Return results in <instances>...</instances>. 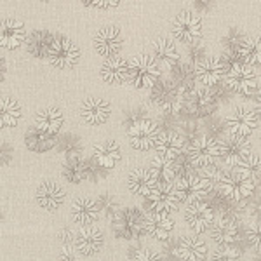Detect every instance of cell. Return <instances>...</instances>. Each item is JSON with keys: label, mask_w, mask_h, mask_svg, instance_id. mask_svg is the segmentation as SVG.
I'll list each match as a JSON object with an SVG mask.
<instances>
[{"label": "cell", "mask_w": 261, "mask_h": 261, "mask_svg": "<svg viewBox=\"0 0 261 261\" xmlns=\"http://www.w3.org/2000/svg\"><path fill=\"white\" fill-rule=\"evenodd\" d=\"M204 60H207V56H205V45L200 44V42L192 44L188 47V61L193 63V65H199Z\"/></svg>", "instance_id": "52"}, {"label": "cell", "mask_w": 261, "mask_h": 261, "mask_svg": "<svg viewBox=\"0 0 261 261\" xmlns=\"http://www.w3.org/2000/svg\"><path fill=\"white\" fill-rule=\"evenodd\" d=\"M124 45V37L117 27H105L96 33L94 37V47L103 58L110 60L119 54V50Z\"/></svg>", "instance_id": "12"}, {"label": "cell", "mask_w": 261, "mask_h": 261, "mask_svg": "<svg viewBox=\"0 0 261 261\" xmlns=\"http://www.w3.org/2000/svg\"><path fill=\"white\" fill-rule=\"evenodd\" d=\"M28 35L24 24L18 19H4L2 30H0V45L7 50L18 49L23 42H27Z\"/></svg>", "instance_id": "17"}, {"label": "cell", "mask_w": 261, "mask_h": 261, "mask_svg": "<svg viewBox=\"0 0 261 261\" xmlns=\"http://www.w3.org/2000/svg\"><path fill=\"white\" fill-rule=\"evenodd\" d=\"M172 32H174L176 39L185 42V44H197L202 37V21L193 12L183 11L174 18Z\"/></svg>", "instance_id": "8"}, {"label": "cell", "mask_w": 261, "mask_h": 261, "mask_svg": "<svg viewBox=\"0 0 261 261\" xmlns=\"http://www.w3.org/2000/svg\"><path fill=\"white\" fill-rule=\"evenodd\" d=\"M159 138H161V129H159L157 122L143 120L129 129L130 145H133V148L140 151H148L155 148L159 143Z\"/></svg>", "instance_id": "9"}, {"label": "cell", "mask_w": 261, "mask_h": 261, "mask_svg": "<svg viewBox=\"0 0 261 261\" xmlns=\"http://www.w3.org/2000/svg\"><path fill=\"white\" fill-rule=\"evenodd\" d=\"M237 172H241L242 176H246L252 183L258 181L261 178V155L259 153L247 155V157L237 166Z\"/></svg>", "instance_id": "36"}, {"label": "cell", "mask_w": 261, "mask_h": 261, "mask_svg": "<svg viewBox=\"0 0 261 261\" xmlns=\"http://www.w3.org/2000/svg\"><path fill=\"white\" fill-rule=\"evenodd\" d=\"M259 141H261V134H259Z\"/></svg>", "instance_id": "62"}, {"label": "cell", "mask_w": 261, "mask_h": 261, "mask_svg": "<svg viewBox=\"0 0 261 261\" xmlns=\"http://www.w3.org/2000/svg\"><path fill=\"white\" fill-rule=\"evenodd\" d=\"M63 113L58 110V108H44V110L39 112L35 119V124L42 133L49 134V136H54L58 134L63 127Z\"/></svg>", "instance_id": "29"}, {"label": "cell", "mask_w": 261, "mask_h": 261, "mask_svg": "<svg viewBox=\"0 0 261 261\" xmlns=\"http://www.w3.org/2000/svg\"><path fill=\"white\" fill-rule=\"evenodd\" d=\"M21 119V108L14 99L4 98L0 103V124L2 127H12Z\"/></svg>", "instance_id": "34"}, {"label": "cell", "mask_w": 261, "mask_h": 261, "mask_svg": "<svg viewBox=\"0 0 261 261\" xmlns=\"http://www.w3.org/2000/svg\"><path fill=\"white\" fill-rule=\"evenodd\" d=\"M161 254L164 261H183V258H181V254H179L178 241H174V239H169V241L164 242Z\"/></svg>", "instance_id": "49"}, {"label": "cell", "mask_w": 261, "mask_h": 261, "mask_svg": "<svg viewBox=\"0 0 261 261\" xmlns=\"http://www.w3.org/2000/svg\"><path fill=\"white\" fill-rule=\"evenodd\" d=\"M161 66L148 54H140L129 63V82L138 89L153 87L161 81Z\"/></svg>", "instance_id": "2"}, {"label": "cell", "mask_w": 261, "mask_h": 261, "mask_svg": "<svg viewBox=\"0 0 261 261\" xmlns=\"http://www.w3.org/2000/svg\"><path fill=\"white\" fill-rule=\"evenodd\" d=\"M181 124V117L176 115V113H169V112H162V115L159 117V129L166 133H178V127Z\"/></svg>", "instance_id": "45"}, {"label": "cell", "mask_w": 261, "mask_h": 261, "mask_svg": "<svg viewBox=\"0 0 261 261\" xmlns=\"http://www.w3.org/2000/svg\"><path fill=\"white\" fill-rule=\"evenodd\" d=\"M113 233L125 241H140L146 233V216L138 207L122 209L113 220Z\"/></svg>", "instance_id": "1"}, {"label": "cell", "mask_w": 261, "mask_h": 261, "mask_svg": "<svg viewBox=\"0 0 261 261\" xmlns=\"http://www.w3.org/2000/svg\"><path fill=\"white\" fill-rule=\"evenodd\" d=\"M209 192H211V188L204 183V179L199 174L185 176V178H179V181L176 183V193H178L179 200L187 202L188 205L202 200Z\"/></svg>", "instance_id": "11"}, {"label": "cell", "mask_w": 261, "mask_h": 261, "mask_svg": "<svg viewBox=\"0 0 261 261\" xmlns=\"http://www.w3.org/2000/svg\"><path fill=\"white\" fill-rule=\"evenodd\" d=\"M178 247L183 261H204L207 258V244L197 235H183V237H179Z\"/></svg>", "instance_id": "21"}, {"label": "cell", "mask_w": 261, "mask_h": 261, "mask_svg": "<svg viewBox=\"0 0 261 261\" xmlns=\"http://www.w3.org/2000/svg\"><path fill=\"white\" fill-rule=\"evenodd\" d=\"M185 221L195 233L213 228L214 225V211L205 204L204 200H199L195 204L188 205L187 213H185Z\"/></svg>", "instance_id": "13"}, {"label": "cell", "mask_w": 261, "mask_h": 261, "mask_svg": "<svg viewBox=\"0 0 261 261\" xmlns=\"http://www.w3.org/2000/svg\"><path fill=\"white\" fill-rule=\"evenodd\" d=\"M193 7H195L197 11H202V12H207L211 11L214 7L213 2H200V0H197V2H193Z\"/></svg>", "instance_id": "58"}, {"label": "cell", "mask_w": 261, "mask_h": 261, "mask_svg": "<svg viewBox=\"0 0 261 261\" xmlns=\"http://www.w3.org/2000/svg\"><path fill=\"white\" fill-rule=\"evenodd\" d=\"M244 42H246V37H244L241 28H230V30L226 32V35L223 37L221 44H223L225 53H230V50H241Z\"/></svg>", "instance_id": "43"}, {"label": "cell", "mask_w": 261, "mask_h": 261, "mask_svg": "<svg viewBox=\"0 0 261 261\" xmlns=\"http://www.w3.org/2000/svg\"><path fill=\"white\" fill-rule=\"evenodd\" d=\"M188 155L197 167L204 169V167L216 164L218 159H221V143L211 136L202 134L199 140H195L190 145Z\"/></svg>", "instance_id": "5"}, {"label": "cell", "mask_w": 261, "mask_h": 261, "mask_svg": "<svg viewBox=\"0 0 261 261\" xmlns=\"http://www.w3.org/2000/svg\"><path fill=\"white\" fill-rule=\"evenodd\" d=\"M133 261H164V258L162 254H159V252L151 249H143Z\"/></svg>", "instance_id": "55"}, {"label": "cell", "mask_w": 261, "mask_h": 261, "mask_svg": "<svg viewBox=\"0 0 261 261\" xmlns=\"http://www.w3.org/2000/svg\"><path fill=\"white\" fill-rule=\"evenodd\" d=\"M218 192L233 202H242L254 193V183L241 172H226L218 187Z\"/></svg>", "instance_id": "7"}, {"label": "cell", "mask_w": 261, "mask_h": 261, "mask_svg": "<svg viewBox=\"0 0 261 261\" xmlns=\"http://www.w3.org/2000/svg\"><path fill=\"white\" fill-rule=\"evenodd\" d=\"M49 60L56 68L66 70L75 66L81 60V49L79 45H75L70 39L63 35L54 37L53 44L49 49Z\"/></svg>", "instance_id": "4"}, {"label": "cell", "mask_w": 261, "mask_h": 261, "mask_svg": "<svg viewBox=\"0 0 261 261\" xmlns=\"http://www.w3.org/2000/svg\"><path fill=\"white\" fill-rule=\"evenodd\" d=\"M195 73L197 81L207 87L216 86L218 82H221V77L226 75L220 58H207L199 65H195Z\"/></svg>", "instance_id": "19"}, {"label": "cell", "mask_w": 261, "mask_h": 261, "mask_svg": "<svg viewBox=\"0 0 261 261\" xmlns=\"http://www.w3.org/2000/svg\"><path fill=\"white\" fill-rule=\"evenodd\" d=\"M84 169H86V179L92 181V183H98V181L105 179V176H107L105 167H101L94 159L92 161H84Z\"/></svg>", "instance_id": "47"}, {"label": "cell", "mask_w": 261, "mask_h": 261, "mask_svg": "<svg viewBox=\"0 0 261 261\" xmlns=\"http://www.w3.org/2000/svg\"><path fill=\"white\" fill-rule=\"evenodd\" d=\"M242 60L247 66H254L261 65V39L256 37H249L244 42V45L241 47Z\"/></svg>", "instance_id": "37"}, {"label": "cell", "mask_w": 261, "mask_h": 261, "mask_svg": "<svg viewBox=\"0 0 261 261\" xmlns=\"http://www.w3.org/2000/svg\"><path fill=\"white\" fill-rule=\"evenodd\" d=\"M63 176L70 181V183H81L86 179V169H84V161L81 155H73L68 157L63 164Z\"/></svg>", "instance_id": "35"}, {"label": "cell", "mask_w": 261, "mask_h": 261, "mask_svg": "<svg viewBox=\"0 0 261 261\" xmlns=\"http://www.w3.org/2000/svg\"><path fill=\"white\" fill-rule=\"evenodd\" d=\"M151 53H153V60L161 63L162 66L172 68L174 65L179 63V50L178 45L171 39H157L151 45Z\"/></svg>", "instance_id": "25"}, {"label": "cell", "mask_w": 261, "mask_h": 261, "mask_svg": "<svg viewBox=\"0 0 261 261\" xmlns=\"http://www.w3.org/2000/svg\"><path fill=\"white\" fill-rule=\"evenodd\" d=\"M105 237L103 231L98 228H92V226H86L77 233V249L82 252V254L89 256V254H96L101 247H103Z\"/></svg>", "instance_id": "27"}, {"label": "cell", "mask_w": 261, "mask_h": 261, "mask_svg": "<svg viewBox=\"0 0 261 261\" xmlns=\"http://www.w3.org/2000/svg\"><path fill=\"white\" fill-rule=\"evenodd\" d=\"M181 200L176 193V187L171 185H157L150 192L148 197H145V209L150 214H171L178 211Z\"/></svg>", "instance_id": "3"}, {"label": "cell", "mask_w": 261, "mask_h": 261, "mask_svg": "<svg viewBox=\"0 0 261 261\" xmlns=\"http://www.w3.org/2000/svg\"><path fill=\"white\" fill-rule=\"evenodd\" d=\"M209 92L213 94V98L218 101V103H228V101L233 98L235 92L230 89V86L226 82H218L216 86L207 87Z\"/></svg>", "instance_id": "46"}, {"label": "cell", "mask_w": 261, "mask_h": 261, "mask_svg": "<svg viewBox=\"0 0 261 261\" xmlns=\"http://www.w3.org/2000/svg\"><path fill=\"white\" fill-rule=\"evenodd\" d=\"M211 239L216 244H220L221 247H233L235 244L242 241L244 235L239 223L220 218L211 228Z\"/></svg>", "instance_id": "14"}, {"label": "cell", "mask_w": 261, "mask_h": 261, "mask_svg": "<svg viewBox=\"0 0 261 261\" xmlns=\"http://www.w3.org/2000/svg\"><path fill=\"white\" fill-rule=\"evenodd\" d=\"M12 155H14V150L9 143H2V164H11Z\"/></svg>", "instance_id": "56"}, {"label": "cell", "mask_w": 261, "mask_h": 261, "mask_svg": "<svg viewBox=\"0 0 261 261\" xmlns=\"http://www.w3.org/2000/svg\"><path fill=\"white\" fill-rule=\"evenodd\" d=\"M242 252L235 247H220L213 252L211 261H241Z\"/></svg>", "instance_id": "50"}, {"label": "cell", "mask_w": 261, "mask_h": 261, "mask_svg": "<svg viewBox=\"0 0 261 261\" xmlns=\"http://www.w3.org/2000/svg\"><path fill=\"white\" fill-rule=\"evenodd\" d=\"M37 200L45 211H58L65 202V192L54 181H45L37 190Z\"/></svg>", "instance_id": "18"}, {"label": "cell", "mask_w": 261, "mask_h": 261, "mask_svg": "<svg viewBox=\"0 0 261 261\" xmlns=\"http://www.w3.org/2000/svg\"><path fill=\"white\" fill-rule=\"evenodd\" d=\"M148 169L151 171V174H153V178L159 185H171V181H174V178L178 176L174 162L166 161L162 157H155Z\"/></svg>", "instance_id": "32"}, {"label": "cell", "mask_w": 261, "mask_h": 261, "mask_svg": "<svg viewBox=\"0 0 261 261\" xmlns=\"http://www.w3.org/2000/svg\"><path fill=\"white\" fill-rule=\"evenodd\" d=\"M96 204L99 207V213L105 214V218L108 220H115V216L119 214L122 209H120V200L117 199L115 195L112 193H101V195L96 199Z\"/></svg>", "instance_id": "38"}, {"label": "cell", "mask_w": 261, "mask_h": 261, "mask_svg": "<svg viewBox=\"0 0 261 261\" xmlns=\"http://www.w3.org/2000/svg\"><path fill=\"white\" fill-rule=\"evenodd\" d=\"M24 143H27V146L32 151H39V153L47 151L53 148V146H56V141L53 140V136L42 133L39 127H30L27 130V134H24Z\"/></svg>", "instance_id": "33"}, {"label": "cell", "mask_w": 261, "mask_h": 261, "mask_svg": "<svg viewBox=\"0 0 261 261\" xmlns=\"http://www.w3.org/2000/svg\"><path fill=\"white\" fill-rule=\"evenodd\" d=\"M226 84L235 94L242 96V98H256L259 92L254 70L247 65H241L231 70L230 73H226Z\"/></svg>", "instance_id": "6"}, {"label": "cell", "mask_w": 261, "mask_h": 261, "mask_svg": "<svg viewBox=\"0 0 261 261\" xmlns=\"http://www.w3.org/2000/svg\"><path fill=\"white\" fill-rule=\"evenodd\" d=\"M246 241L254 249H261V221L252 223L246 231Z\"/></svg>", "instance_id": "51"}, {"label": "cell", "mask_w": 261, "mask_h": 261, "mask_svg": "<svg viewBox=\"0 0 261 261\" xmlns=\"http://www.w3.org/2000/svg\"><path fill=\"white\" fill-rule=\"evenodd\" d=\"M82 119L91 125H101L108 120L112 113L110 103L105 99H98V98H91L87 101H84L82 105Z\"/></svg>", "instance_id": "20"}, {"label": "cell", "mask_w": 261, "mask_h": 261, "mask_svg": "<svg viewBox=\"0 0 261 261\" xmlns=\"http://www.w3.org/2000/svg\"><path fill=\"white\" fill-rule=\"evenodd\" d=\"M172 230H174V221L169 214H148L146 216V233H150L155 241H169Z\"/></svg>", "instance_id": "23"}, {"label": "cell", "mask_w": 261, "mask_h": 261, "mask_svg": "<svg viewBox=\"0 0 261 261\" xmlns=\"http://www.w3.org/2000/svg\"><path fill=\"white\" fill-rule=\"evenodd\" d=\"M204 129H205V136H211L214 140L220 141L221 138L226 136V133H228V124H226V120L223 119H218V117H211V119L205 120L204 124Z\"/></svg>", "instance_id": "42"}, {"label": "cell", "mask_w": 261, "mask_h": 261, "mask_svg": "<svg viewBox=\"0 0 261 261\" xmlns=\"http://www.w3.org/2000/svg\"><path fill=\"white\" fill-rule=\"evenodd\" d=\"M157 181H155L153 174H151L150 169L146 167H138L129 174L127 179V187L130 193L134 195H140V197H148L150 192L157 187Z\"/></svg>", "instance_id": "22"}, {"label": "cell", "mask_w": 261, "mask_h": 261, "mask_svg": "<svg viewBox=\"0 0 261 261\" xmlns=\"http://www.w3.org/2000/svg\"><path fill=\"white\" fill-rule=\"evenodd\" d=\"M86 6L98 7V9H108L110 6H119V2H103V0H92V2H84Z\"/></svg>", "instance_id": "57"}, {"label": "cell", "mask_w": 261, "mask_h": 261, "mask_svg": "<svg viewBox=\"0 0 261 261\" xmlns=\"http://www.w3.org/2000/svg\"><path fill=\"white\" fill-rule=\"evenodd\" d=\"M120 146L115 141H105L96 145L94 148V161L105 169H110L120 161Z\"/></svg>", "instance_id": "31"}, {"label": "cell", "mask_w": 261, "mask_h": 261, "mask_svg": "<svg viewBox=\"0 0 261 261\" xmlns=\"http://www.w3.org/2000/svg\"><path fill=\"white\" fill-rule=\"evenodd\" d=\"M252 261H261V249H256L254 258H252Z\"/></svg>", "instance_id": "60"}, {"label": "cell", "mask_w": 261, "mask_h": 261, "mask_svg": "<svg viewBox=\"0 0 261 261\" xmlns=\"http://www.w3.org/2000/svg\"><path fill=\"white\" fill-rule=\"evenodd\" d=\"M54 37L45 30H35L28 35L27 39V49L32 56L35 58H49V49L53 44Z\"/></svg>", "instance_id": "30"}, {"label": "cell", "mask_w": 261, "mask_h": 261, "mask_svg": "<svg viewBox=\"0 0 261 261\" xmlns=\"http://www.w3.org/2000/svg\"><path fill=\"white\" fill-rule=\"evenodd\" d=\"M183 148H185V141L178 133L161 134L157 146H155L157 157H162L166 161H176L178 157H181L183 155Z\"/></svg>", "instance_id": "24"}, {"label": "cell", "mask_w": 261, "mask_h": 261, "mask_svg": "<svg viewBox=\"0 0 261 261\" xmlns=\"http://www.w3.org/2000/svg\"><path fill=\"white\" fill-rule=\"evenodd\" d=\"M174 166H176V171H178V176H181V178H185V176H193L197 169V166L193 164L188 153H183L181 157L176 159Z\"/></svg>", "instance_id": "48"}, {"label": "cell", "mask_w": 261, "mask_h": 261, "mask_svg": "<svg viewBox=\"0 0 261 261\" xmlns=\"http://www.w3.org/2000/svg\"><path fill=\"white\" fill-rule=\"evenodd\" d=\"M254 101H256V113H258L259 119H261V91L258 92V96L254 98Z\"/></svg>", "instance_id": "59"}, {"label": "cell", "mask_w": 261, "mask_h": 261, "mask_svg": "<svg viewBox=\"0 0 261 261\" xmlns=\"http://www.w3.org/2000/svg\"><path fill=\"white\" fill-rule=\"evenodd\" d=\"M171 81L179 87L183 92L185 98H190L197 92V73H195V66H192V63H178L174 65L169 71Z\"/></svg>", "instance_id": "16"}, {"label": "cell", "mask_w": 261, "mask_h": 261, "mask_svg": "<svg viewBox=\"0 0 261 261\" xmlns=\"http://www.w3.org/2000/svg\"><path fill=\"white\" fill-rule=\"evenodd\" d=\"M146 117H148V110H146L145 107H141V105L133 107V108H127V110L124 112V115H122V125L129 130L130 127H134L136 124H140V122L148 120Z\"/></svg>", "instance_id": "40"}, {"label": "cell", "mask_w": 261, "mask_h": 261, "mask_svg": "<svg viewBox=\"0 0 261 261\" xmlns=\"http://www.w3.org/2000/svg\"><path fill=\"white\" fill-rule=\"evenodd\" d=\"M58 261H79L77 251H75L73 246H65L61 247L60 256H58Z\"/></svg>", "instance_id": "54"}, {"label": "cell", "mask_w": 261, "mask_h": 261, "mask_svg": "<svg viewBox=\"0 0 261 261\" xmlns=\"http://www.w3.org/2000/svg\"><path fill=\"white\" fill-rule=\"evenodd\" d=\"M58 241L63 244V247L73 246V244L77 242V233H75V230L70 228V226H63V228L58 231Z\"/></svg>", "instance_id": "53"}, {"label": "cell", "mask_w": 261, "mask_h": 261, "mask_svg": "<svg viewBox=\"0 0 261 261\" xmlns=\"http://www.w3.org/2000/svg\"><path fill=\"white\" fill-rule=\"evenodd\" d=\"M200 125L195 119H183L178 127V134L183 138V141L192 140V143L200 138Z\"/></svg>", "instance_id": "44"}, {"label": "cell", "mask_w": 261, "mask_h": 261, "mask_svg": "<svg viewBox=\"0 0 261 261\" xmlns=\"http://www.w3.org/2000/svg\"><path fill=\"white\" fill-rule=\"evenodd\" d=\"M99 207L96 204V200L87 199V197H82V199H77L71 205V216L77 223L81 225H91L99 218Z\"/></svg>", "instance_id": "28"}, {"label": "cell", "mask_w": 261, "mask_h": 261, "mask_svg": "<svg viewBox=\"0 0 261 261\" xmlns=\"http://www.w3.org/2000/svg\"><path fill=\"white\" fill-rule=\"evenodd\" d=\"M56 148L61 153H66V157H73L82 151V141L77 134H63L56 140Z\"/></svg>", "instance_id": "39"}, {"label": "cell", "mask_w": 261, "mask_h": 261, "mask_svg": "<svg viewBox=\"0 0 261 261\" xmlns=\"http://www.w3.org/2000/svg\"><path fill=\"white\" fill-rule=\"evenodd\" d=\"M258 71H259V75H261V65L258 66Z\"/></svg>", "instance_id": "61"}, {"label": "cell", "mask_w": 261, "mask_h": 261, "mask_svg": "<svg viewBox=\"0 0 261 261\" xmlns=\"http://www.w3.org/2000/svg\"><path fill=\"white\" fill-rule=\"evenodd\" d=\"M225 174L226 172L220 164H213V166H207V167H204V169H200L199 176L204 179V183L213 190L214 187H220V183H221V179Z\"/></svg>", "instance_id": "41"}, {"label": "cell", "mask_w": 261, "mask_h": 261, "mask_svg": "<svg viewBox=\"0 0 261 261\" xmlns=\"http://www.w3.org/2000/svg\"><path fill=\"white\" fill-rule=\"evenodd\" d=\"M101 77L108 84H122L129 81V63L122 58H110L101 65Z\"/></svg>", "instance_id": "26"}, {"label": "cell", "mask_w": 261, "mask_h": 261, "mask_svg": "<svg viewBox=\"0 0 261 261\" xmlns=\"http://www.w3.org/2000/svg\"><path fill=\"white\" fill-rule=\"evenodd\" d=\"M251 153V143L246 138L230 136L221 143V161L226 166H239Z\"/></svg>", "instance_id": "15"}, {"label": "cell", "mask_w": 261, "mask_h": 261, "mask_svg": "<svg viewBox=\"0 0 261 261\" xmlns=\"http://www.w3.org/2000/svg\"><path fill=\"white\" fill-rule=\"evenodd\" d=\"M226 124H228L231 136L247 140V136H251L258 127V117H256V112L251 110L249 107H237L226 119Z\"/></svg>", "instance_id": "10"}]
</instances>
